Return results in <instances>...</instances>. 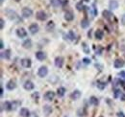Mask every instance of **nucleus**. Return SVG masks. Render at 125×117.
I'll use <instances>...</instances> for the list:
<instances>
[{
  "instance_id": "nucleus-40",
  "label": "nucleus",
  "mask_w": 125,
  "mask_h": 117,
  "mask_svg": "<svg viewBox=\"0 0 125 117\" xmlns=\"http://www.w3.org/2000/svg\"><path fill=\"white\" fill-rule=\"evenodd\" d=\"M29 117H39V116H38V114H37L36 112H31Z\"/></svg>"
},
{
  "instance_id": "nucleus-18",
  "label": "nucleus",
  "mask_w": 125,
  "mask_h": 117,
  "mask_svg": "<svg viewBox=\"0 0 125 117\" xmlns=\"http://www.w3.org/2000/svg\"><path fill=\"white\" fill-rule=\"evenodd\" d=\"M2 109H5V110H12L13 109V107H12V103L11 102H5L3 103L2 105Z\"/></svg>"
},
{
  "instance_id": "nucleus-24",
  "label": "nucleus",
  "mask_w": 125,
  "mask_h": 117,
  "mask_svg": "<svg viewBox=\"0 0 125 117\" xmlns=\"http://www.w3.org/2000/svg\"><path fill=\"white\" fill-rule=\"evenodd\" d=\"M22 46H23L24 48H26V49L31 48L32 47V40L31 39H26V40L22 43Z\"/></svg>"
},
{
  "instance_id": "nucleus-9",
  "label": "nucleus",
  "mask_w": 125,
  "mask_h": 117,
  "mask_svg": "<svg viewBox=\"0 0 125 117\" xmlns=\"http://www.w3.org/2000/svg\"><path fill=\"white\" fill-rule=\"evenodd\" d=\"M23 88H25L26 90H33L35 88V85L33 84V82L31 81H26L23 85Z\"/></svg>"
},
{
  "instance_id": "nucleus-41",
  "label": "nucleus",
  "mask_w": 125,
  "mask_h": 117,
  "mask_svg": "<svg viewBox=\"0 0 125 117\" xmlns=\"http://www.w3.org/2000/svg\"><path fill=\"white\" fill-rule=\"evenodd\" d=\"M120 98H121V100H122V101H125V93H122V95H121V97H120Z\"/></svg>"
},
{
  "instance_id": "nucleus-29",
  "label": "nucleus",
  "mask_w": 125,
  "mask_h": 117,
  "mask_svg": "<svg viewBox=\"0 0 125 117\" xmlns=\"http://www.w3.org/2000/svg\"><path fill=\"white\" fill-rule=\"evenodd\" d=\"M51 111H52V108H51V107L50 106H44L43 107V112L48 115L49 113H51Z\"/></svg>"
},
{
  "instance_id": "nucleus-12",
  "label": "nucleus",
  "mask_w": 125,
  "mask_h": 117,
  "mask_svg": "<svg viewBox=\"0 0 125 117\" xmlns=\"http://www.w3.org/2000/svg\"><path fill=\"white\" fill-rule=\"evenodd\" d=\"M30 113H31V112H30L26 107H22V108L20 109V111H19V115L21 117H29Z\"/></svg>"
},
{
  "instance_id": "nucleus-4",
  "label": "nucleus",
  "mask_w": 125,
  "mask_h": 117,
  "mask_svg": "<svg viewBox=\"0 0 125 117\" xmlns=\"http://www.w3.org/2000/svg\"><path fill=\"white\" fill-rule=\"evenodd\" d=\"M39 25L36 24V23H33L29 26V32L31 33L32 35H36L38 32H39Z\"/></svg>"
},
{
  "instance_id": "nucleus-19",
  "label": "nucleus",
  "mask_w": 125,
  "mask_h": 117,
  "mask_svg": "<svg viewBox=\"0 0 125 117\" xmlns=\"http://www.w3.org/2000/svg\"><path fill=\"white\" fill-rule=\"evenodd\" d=\"M73 18H74V15L71 12H66L64 14V19L66 21H71V20H73Z\"/></svg>"
},
{
  "instance_id": "nucleus-22",
  "label": "nucleus",
  "mask_w": 125,
  "mask_h": 117,
  "mask_svg": "<svg viewBox=\"0 0 125 117\" xmlns=\"http://www.w3.org/2000/svg\"><path fill=\"white\" fill-rule=\"evenodd\" d=\"M89 26H90V21H89V19H88V18L82 19V21H81V27H82V28H88Z\"/></svg>"
},
{
  "instance_id": "nucleus-37",
  "label": "nucleus",
  "mask_w": 125,
  "mask_h": 117,
  "mask_svg": "<svg viewBox=\"0 0 125 117\" xmlns=\"http://www.w3.org/2000/svg\"><path fill=\"white\" fill-rule=\"evenodd\" d=\"M117 117H125V114L122 112V111H119V112H117Z\"/></svg>"
},
{
  "instance_id": "nucleus-17",
  "label": "nucleus",
  "mask_w": 125,
  "mask_h": 117,
  "mask_svg": "<svg viewBox=\"0 0 125 117\" xmlns=\"http://www.w3.org/2000/svg\"><path fill=\"white\" fill-rule=\"evenodd\" d=\"M6 13H7V15H8V17H9L11 20H15L16 17H17L16 12H14L13 10H9V11H7Z\"/></svg>"
},
{
  "instance_id": "nucleus-14",
  "label": "nucleus",
  "mask_w": 125,
  "mask_h": 117,
  "mask_svg": "<svg viewBox=\"0 0 125 117\" xmlns=\"http://www.w3.org/2000/svg\"><path fill=\"white\" fill-rule=\"evenodd\" d=\"M36 58H38L39 60H43V59L46 58V55H45L44 52H42V51H39V52L36 53Z\"/></svg>"
},
{
  "instance_id": "nucleus-39",
  "label": "nucleus",
  "mask_w": 125,
  "mask_h": 117,
  "mask_svg": "<svg viewBox=\"0 0 125 117\" xmlns=\"http://www.w3.org/2000/svg\"><path fill=\"white\" fill-rule=\"evenodd\" d=\"M121 23H122V25H125V14L121 16Z\"/></svg>"
},
{
  "instance_id": "nucleus-31",
  "label": "nucleus",
  "mask_w": 125,
  "mask_h": 117,
  "mask_svg": "<svg viewBox=\"0 0 125 117\" xmlns=\"http://www.w3.org/2000/svg\"><path fill=\"white\" fill-rule=\"evenodd\" d=\"M51 4L54 7H58L59 5L62 4V0H51Z\"/></svg>"
},
{
  "instance_id": "nucleus-45",
  "label": "nucleus",
  "mask_w": 125,
  "mask_h": 117,
  "mask_svg": "<svg viewBox=\"0 0 125 117\" xmlns=\"http://www.w3.org/2000/svg\"><path fill=\"white\" fill-rule=\"evenodd\" d=\"M4 1H5V0H1V3H3V2H4Z\"/></svg>"
},
{
  "instance_id": "nucleus-34",
  "label": "nucleus",
  "mask_w": 125,
  "mask_h": 117,
  "mask_svg": "<svg viewBox=\"0 0 125 117\" xmlns=\"http://www.w3.org/2000/svg\"><path fill=\"white\" fill-rule=\"evenodd\" d=\"M76 8H77V10H78V11H82V10L84 9V6H83L82 2H80V3H78V4L76 5Z\"/></svg>"
},
{
  "instance_id": "nucleus-36",
  "label": "nucleus",
  "mask_w": 125,
  "mask_h": 117,
  "mask_svg": "<svg viewBox=\"0 0 125 117\" xmlns=\"http://www.w3.org/2000/svg\"><path fill=\"white\" fill-rule=\"evenodd\" d=\"M118 76L121 78V79H125V71H120L118 73Z\"/></svg>"
},
{
  "instance_id": "nucleus-8",
  "label": "nucleus",
  "mask_w": 125,
  "mask_h": 117,
  "mask_svg": "<svg viewBox=\"0 0 125 117\" xmlns=\"http://www.w3.org/2000/svg\"><path fill=\"white\" fill-rule=\"evenodd\" d=\"M36 16H37V18H38L39 20H42V21H44V20L47 18L46 14H45L43 11H40V12H38L37 15H36Z\"/></svg>"
},
{
  "instance_id": "nucleus-10",
  "label": "nucleus",
  "mask_w": 125,
  "mask_h": 117,
  "mask_svg": "<svg viewBox=\"0 0 125 117\" xmlns=\"http://www.w3.org/2000/svg\"><path fill=\"white\" fill-rule=\"evenodd\" d=\"M81 97V92L79 91V90H74L71 94H70V98H71V100H78L79 98Z\"/></svg>"
},
{
  "instance_id": "nucleus-3",
  "label": "nucleus",
  "mask_w": 125,
  "mask_h": 117,
  "mask_svg": "<svg viewBox=\"0 0 125 117\" xmlns=\"http://www.w3.org/2000/svg\"><path fill=\"white\" fill-rule=\"evenodd\" d=\"M16 35H17L18 38L24 39V38L27 37V32H26V30L24 29V28H18V29L16 30Z\"/></svg>"
},
{
  "instance_id": "nucleus-38",
  "label": "nucleus",
  "mask_w": 125,
  "mask_h": 117,
  "mask_svg": "<svg viewBox=\"0 0 125 117\" xmlns=\"http://www.w3.org/2000/svg\"><path fill=\"white\" fill-rule=\"evenodd\" d=\"M0 23H1V26H0V28H1V30L4 28V19L3 18H1L0 19Z\"/></svg>"
},
{
  "instance_id": "nucleus-6",
  "label": "nucleus",
  "mask_w": 125,
  "mask_h": 117,
  "mask_svg": "<svg viewBox=\"0 0 125 117\" xmlns=\"http://www.w3.org/2000/svg\"><path fill=\"white\" fill-rule=\"evenodd\" d=\"M54 98H55V93L53 91H47L46 93L44 94V99L46 101H49V102L50 101H53Z\"/></svg>"
},
{
  "instance_id": "nucleus-1",
  "label": "nucleus",
  "mask_w": 125,
  "mask_h": 117,
  "mask_svg": "<svg viewBox=\"0 0 125 117\" xmlns=\"http://www.w3.org/2000/svg\"><path fill=\"white\" fill-rule=\"evenodd\" d=\"M33 15V11H32L30 8L28 7H25L22 9V16L25 17V18H29Z\"/></svg>"
},
{
  "instance_id": "nucleus-27",
  "label": "nucleus",
  "mask_w": 125,
  "mask_h": 117,
  "mask_svg": "<svg viewBox=\"0 0 125 117\" xmlns=\"http://www.w3.org/2000/svg\"><path fill=\"white\" fill-rule=\"evenodd\" d=\"M98 99L95 97V96H92L91 98H90V104H92V105H94V106H97L98 105Z\"/></svg>"
},
{
  "instance_id": "nucleus-25",
  "label": "nucleus",
  "mask_w": 125,
  "mask_h": 117,
  "mask_svg": "<svg viewBox=\"0 0 125 117\" xmlns=\"http://www.w3.org/2000/svg\"><path fill=\"white\" fill-rule=\"evenodd\" d=\"M64 93H65V88L61 87V88H58V90H57V94H58V96L59 97H62L63 95H64Z\"/></svg>"
},
{
  "instance_id": "nucleus-2",
  "label": "nucleus",
  "mask_w": 125,
  "mask_h": 117,
  "mask_svg": "<svg viewBox=\"0 0 125 117\" xmlns=\"http://www.w3.org/2000/svg\"><path fill=\"white\" fill-rule=\"evenodd\" d=\"M47 74H48V69H47L46 66H41V67L39 68V70H38V75H39L40 77H42V78L46 77Z\"/></svg>"
},
{
  "instance_id": "nucleus-43",
  "label": "nucleus",
  "mask_w": 125,
  "mask_h": 117,
  "mask_svg": "<svg viewBox=\"0 0 125 117\" xmlns=\"http://www.w3.org/2000/svg\"><path fill=\"white\" fill-rule=\"evenodd\" d=\"M3 93H4V89L1 87V96H3Z\"/></svg>"
},
{
  "instance_id": "nucleus-21",
  "label": "nucleus",
  "mask_w": 125,
  "mask_h": 117,
  "mask_svg": "<svg viewBox=\"0 0 125 117\" xmlns=\"http://www.w3.org/2000/svg\"><path fill=\"white\" fill-rule=\"evenodd\" d=\"M103 36H104L103 31H101V30H97V31L95 32V39H96L101 40V39H103Z\"/></svg>"
},
{
  "instance_id": "nucleus-28",
  "label": "nucleus",
  "mask_w": 125,
  "mask_h": 117,
  "mask_svg": "<svg viewBox=\"0 0 125 117\" xmlns=\"http://www.w3.org/2000/svg\"><path fill=\"white\" fill-rule=\"evenodd\" d=\"M123 92H121L120 89H115V92H114V96L115 98H120L121 95H122Z\"/></svg>"
},
{
  "instance_id": "nucleus-23",
  "label": "nucleus",
  "mask_w": 125,
  "mask_h": 117,
  "mask_svg": "<svg viewBox=\"0 0 125 117\" xmlns=\"http://www.w3.org/2000/svg\"><path fill=\"white\" fill-rule=\"evenodd\" d=\"M54 28H55V23L53 21H49L46 24V31H48V32L53 31Z\"/></svg>"
},
{
  "instance_id": "nucleus-7",
  "label": "nucleus",
  "mask_w": 125,
  "mask_h": 117,
  "mask_svg": "<svg viewBox=\"0 0 125 117\" xmlns=\"http://www.w3.org/2000/svg\"><path fill=\"white\" fill-rule=\"evenodd\" d=\"M21 64H22V66L23 67H25V68H29V67H31L32 65V61L30 58H22L21 59Z\"/></svg>"
},
{
  "instance_id": "nucleus-13",
  "label": "nucleus",
  "mask_w": 125,
  "mask_h": 117,
  "mask_svg": "<svg viewBox=\"0 0 125 117\" xmlns=\"http://www.w3.org/2000/svg\"><path fill=\"white\" fill-rule=\"evenodd\" d=\"M109 7L111 10H115L118 8V2L116 0H110Z\"/></svg>"
},
{
  "instance_id": "nucleus-5",
  "label": "nucleus",
  "mask_w": 125,
  "mask_h": 117,
  "mask_svg": "<svg viewBox=\"0 0 125 117\" xmlns=\"http://www.w3.org/2000/svg\"><path fill=\"white\" fill-rule=\"evenodd\" d=\"M75 39H76V35L74 34L73 31H69V32L67 33V35L64 36V39H68V40H70V41L75 40Z\"/></svg>"
},
{
  "instance_id": "nucleus-20",
  "label": "nucleus",
  "mask_w": 125,
  "mask_h": 117,
  "mask_svg": "<svg viewBox=\"0 0 125 117\" xmlns=\"http://www.w3.org/2000/svg\"><path fill=\"white\" fill-rule=\"evenodd\" d=\"M1 58L5 59H9L11 58V51L10 50H5V52L1 53Z\"/></svg>"
},
{
  "instance_id": "nucleus-30",
  "label": "nucleus",
  "mask_w": 125,
  "mask_h": 117,
  "mask_svg": "<svg viewBox=\"0 0 125 117\" xmlns=\"http://www.w3.org/2000/svg\"><path fill=\"white\" fill-rule=\"evenodd\" d=\"M102 14H103V16H104L105 18H107V19H109L110 17L112 16V13H111L110 11H108V10H104Z\"/></svg>"
},
{
  "instance_id": "nucleus-46",
  "label": "nucleus",
  "mask_w": 125,
  "mask_h": 117,
  "mask_svg": "<svg viewBox=\"0 0 125 117\" xmlns=\"http://www.w3.org/2000/svg\"><path fill=\"white\" fill-rule=\"evenodd\" d=\"M15 1H16V2H19V1H20V0H15Z\"/></svg>"
},
{
  "instance_id": "nucleus-15",
  "label": "nucleus",
  "mask_w": 125,
  "mask_h": 117,
  "mask_svg": "<svg viewBox=\"0 0 125 117\" xmlns=\"http://www.w3.org/2000/svg\"><path fill=\"white\" fill-rule=\"evenodd\" d=\"M124 65V61L122 60V59H115V61H114V66L115 67V68H121L122 66Z\"/></svg>"
},
{
  "instance_id": "nucleus-42",
  "label": "nucleus",
  "mask_w": 125,
  "mask_h": 117,
  "mask_svg": "<svg viewBox=\"0 0 125 117\" xmlns=\"http://www.w3.org/2000/svg\"><path fill=\"white\" fill-rule=\"evenodd\" d=\"M0 47H1V49H3V48H4V43H3V40H1V46H0Z\"/></svg>"
},
{
  "instance_id": "nucleus-35",
  "label": "nucleus",
  "mask_w": 125,
  "mask_h": 117,
  "mask_svg": "<svg viewBox=\"0 0 125 117\" xmlns=\"http://www.w3.org/2000/svg\"><path fill=\"white\" fill-rule=\"evenodd\" d=\"M83 62H84L85 64H90V63H91V59L89 58H83Z\"/></svg>"
},
{
  "instance_id": "nucleus-11",
  "label": "nucleus",
  "mask_w": 125,
  "mask_h": 117,
  "mask_svg": "<svg viewBox=\"0 0 125 117\" xmlns=\"http://www.w3.org/2000/svg\"><path fill=\"white\" fill-rule=\"evenodd\" d=\"M6 88H7L8 90H14V89L16 88V82H15V81H13V80L9 81V82L7 83V85H6Z\"/></svg>"
},
{
  "instance_id": "nucleus-26",
  "label": "nucleus",
  "mask_w": 125,
  "mask_h": 117,
  "mask_svg": "<svg viewBox=\"0 0 125 117\" xmlns=\"http://www.w3.org/2000/svg\"><path fill=\"white\" fill-rule=\"evenodd\" d=\"M96 86H97V88H99V89L103 90L104 88H106V83H104V82H101V81H97V83H96Z\"/></svg>"
},
{
  "instance_id": "nucleus-44",
  "label": "nucleus",
  "mask_w": 125,
  "mask_h": 117,
  "mask_svg": "<svg viewBox=\"0 0 125 117\" xmlns=\"http://www.w3.org/2000/svg\"><path fill=\"white\" fill-rule=\"evenodd\" d=\"M83 1H85V2H89L90 0H83Z\"/></svg>"
},
{
  "instance_id": "nucleus-16",
  "label": "nucleus",
  "mask_w": 125,
  "mask_h": 117,
  "mask_svg": "<svg viewBox=\"0 0 125 117\" xmlns=\"http://www.w3.org/2000/svg\"><path fill=\"white\" fill-rule=\"evenodd\" d=\"M62 64H63V58L62 57H57V58H55V65L57 67L61 68L62 66Z\"/></svg>"
},
{
  "instance_id": "nucleus-33",
  "label": "nucleus",
  "mask_w": 125,
  "mask_h": 117,
  "mask_svg": "<svg viewBox=\"0 0 125 117\" xmlns=\"http://www.w3.org/2000/svg\"><path fill=\"white\" fill-rule=\"evenodd\" d=\"M82 45H83V49H84V51H85L87 54H89V53H90V49L88 48L87 44L85 43V42H83V43H82Z\"/></svg>"
},
{
  "instance_id": "nucleus-32",
  "label": "nucleus",
  "mask_w": 125,
  "mask_h": 117,
  "mask_svg": "<svg viewBox=\"0 0 125 117\" xmlns=\"http://www.w3.org/2000/svg\"><path fill=\"white\" fill-rule=\"evenodd\" d=\"M20 104L21 103L18 102V101H15V102L12 103V107H13V109L15 110V109H16V107H18V106H20Z\"/></svg>"
}]
</instances>
